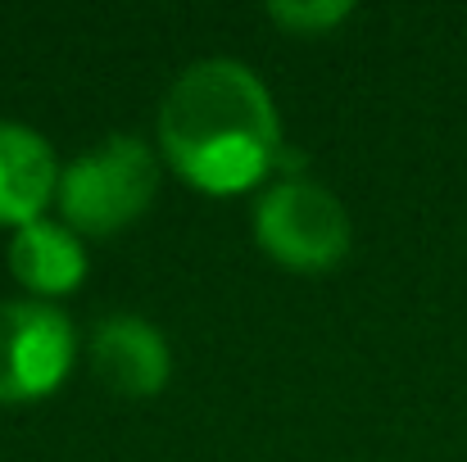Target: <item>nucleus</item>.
<instances>
[{"label": "nucleus", "mask_w": 467, "mask_h": 462, "mask_svg": "<svg viewBox=\"0 0 467 462\" xmlns=\"http://www.w3.org/2000/svg\"><path fill=\"white\" fill-rule=\"evenodd\" d=\"M9 272L36 295V300H55L82 286L87 277V250L78 241V231H68L64 222L36 218L27 227L14 231L9 245Z\"/></svg>", "instance_id": "7"}, {"label": "nucleus", "mask_w": 467, "mask_h": 462, "mask_svg": "<svg viewBox=\"0 0 467 462\" xmlns=\"http://www.w3.org/2000/svg\"><path fill=\"white\" fill-rule=\"evenodd\" d=\"M73 322L46 300L0 304V404H36L55 395L73 367Z\"/></svg>", "instance_id": "4"}, {"label": "nucleus", "mask_w": 467, "mask_h": 462, "mask_svg": "<svg viewBox=\"0 0 467 462\" xmlns=\"http://www.w3.org/2000/svg\"><path fill=\"white\" fill-rule=\"evenodd\" d=\"M286 32H300V36H317L327 27H336L340 18H349V5L336 0V5H273L268 9Z\"/></svg>", "instance_id": "8"}, {"label": "nucleus", "mask_w": 467, "mask_h": 462, "mask_svg": "<svg viewBox=\"0 0 467 462\" xmlns=\"http://www.w3.org/2000/svg\"><path fill=\"white\" fill-rule=\"evenodd\" d=\"M87 354H91V372L100 376V385H109L123 399H150L168 385V372H172L163 335L146 317H132V313L100 317L91 326Z\"/></svg>", "instance_id": "5"}, {"label": "nucleus", "mask_w": 467, "mask_h": 462, "mask_svg": "<svg viewBox=\"0 0 467 462\" xmlns=\"http://www.w3.org/2000/svg\"><path fill=\"white\" fill-rule=\"evenodd\" d=\"M59 186L50 141L23 123H0V227H27L41 218Z\"/></svg>", "instance_id": "6"}, {"label": "nucleus", "mask_w": 467, "mask_h": 462, "mask_svg": "<svg viewBox=\"0 0 467 462\" xmlns=\"http://www.w3.org/2000/svg\"><path fill=\"white\" fill-rule=\"evenodd\" d=\"M159 146L195 190L236 195L277 168L282 123L259 73L241 59H200L159 105Z\"/></svg>", "instance_id": "1"}, {"label": "nucleus", "mask_w": 467, "mask_h": 462, "mask_svg": "<svg viewBox=\"0 0 467 462\" xmlns=\"http://www.w3.org/2000/svg\"><path fill=\"white\" fill-rule=\"evenodd\" d=\"M254 241L291 272H327L349 254V213L309 177H282L254 204Z\"/></svg>", "instance_id": "3"}, {"label": "nucleus", "mask_w": 467, "mask_h": 462, "mask_svg": "<svg viewBox=\"0 0 467 462\" xmlns=\"http://www.w3.org/2000/svg\"><path fill=\"white\" fill-rule=\"evenodd\" d=\"M159 190V159L141 137H105L59 172L55 200L64 227L78 236H114L132 227Z\"/></svg>", "instance_id": "2"}]
</instances>
